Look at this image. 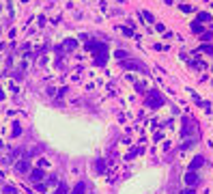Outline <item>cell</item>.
<instances>
[{"label": "cell", "mask_w": 213, "mask_h": 194, "mask_svg": "<svg viewBox=\"0 0 213 194\" xmlns=\"http://www.w3.org/2000/svg\"><path fill=\"white\" fill-rule=\"evenodd\" d=\"M147 104H149V106H161V104H164V97H161L157 91H151L149 97H147Z\"/></svg>", "instance_id": "cell-1"}, {"label": "cell", "mask_w": 213, "mask_h": 194, "mask_svg": "<svg viewBox=\"0 0 213 194\" xmlns=\"http://www.w3.org/2000/svg\"><path fill=\"white\" fill-rule=\"evenodd\" d=\"M185 183H187L189 188H194V185L198 183V175H196L194 171H187V175H185Z\"/></svg>", "instance_id": "cell-2"}, {"label": "cell", "mask_w": 213, "mask_h": 194, "mask_svg": "<svg viewBox=\"0 0 213 194\" xmlns=\"http://www.w3.org/2000/svg\"><path fill=\"white\" fill-rule=\"evenodd\" d=\"M15 171H17V173H30V162H28V160L17 162V164H15Z\"/></svg>", "instance_id": "cell-3"}, {"label": "cell", "mask_w": 213, "mask_h": 194, "mask_svg": "<svg viewBox=\"0 0 213 194\" xmlns=\"http://www.w3.org/2000/svg\"><path fill=\"white\" fill-rule=\"evenodd\" d=\"M32 183H39L41 179H43V171L41 168H35V171H30V177H28Z\"/></svg>", "instance_id": "cell-4"}, {"label": "cell", "mask_w": 213, "mask_h": 194, "mask_svg": "<svg viewBox=\"0 0 213 194\" xmlns=\"http://www.w3.org/2000/svg\"><path fill=\"white\" fill-rule=\"evenodd\" d=\"M123 67H125V69H136V71H138V69H142V65H140L138 61H127V58L123 61Z\"/></svg>", "instance_id": "cell-5"}, {"label": "cell", "mask_w": 213, "mask_h": 194, "mask_svg": "<svg viewBox=\"0 0 213 194\" xmlns=\"http://www.w3.org/2000/svg\"><path fill=\"white\" fill-rule=\"evenodd\" d=\"M84 192H86V183L84 181H78L73 185V190H71V194H84Z\"/></svg>", "instance_id": "cell-6"}, {"label": "cell", "mask_w": 213, "mask_h": 194, "mask_svg": "<svg viewBox=\"0 0 213 194\" xmlns=\"http://www.w3.org/2000/svg\"><path fill=\"white\" fill-rule=\"evenodd\" d=\"M202 166V158L198 155V158H194V162H192V166H189V171H196V168H200Z\"/></svg>", "instance_id": "cell-7"}, {"label": "cell", "mask_w": 213, "mask_h": 194, "mask_svg": "<svg viewBox=\"0 0 213 194\" xmlns=\"http://www.w3.org/2000/svg\"><path fill=\"white\" fill-rule=\"evenodd\" d=\"M198 22H211V15H209V13H205V11H202V13H198Z\"/></svg>", "instance_id": "cell-8"}, {"label": "cell", "mask_w": 213, "mask_h": 194, "mask_svg": "<svg viewBox=\"0 0 213 194\" xmlns=\"http://www.w3.org/2000/svg\"><path fill=\"white\" fill-rule=\"evenodd\" d=\"M54 194H67V183H58V188H56Z\"/></svg>", "instance_id": "cell-9"}, {"label": "cell", "mask_w": 213, "mask_h": 194, "mask_svg": "<svg viewBox=\"0 0 213 194\" xmlns=\"http://www.w3.org/2000/svg\"><path fill=\"white\" fill-rule=\"evenodd\" d=\"M95 166H97V173H103L106 171V162L103 160H97V164H95Z\"/></svg>", "instance_id": "cell-10"}, {"label": "cell", "mask_w": 213, "mask_h": 194, "mask_svg": "<svg viewBox=\"0 0 213 194\" xmlns=\"http://www.w3.org/2000/svg\"><path fill=\"white\" fill-rule=\"evenodd\" d=\"M76 45H78V43H76L73 39H67V41H65V47H67V50H73Z\"/></svg>", "instance_id": "cell-11"}, {"label": "cell", "mask_w": 213, "mask_h": 194, "mask_svg": "<svg viewBox=\"0 0 213 194\" xmlns=\"http://www.w3.org/2000/svg\"><path fill=\"white\" fill-rule=\"evenodd\" d=\"M187 132H192V121H187V119H185V127H183V134H187Z\"/></svg>", "instance_id": "cell-12"}, {"label": "cell", "mask_w": 213, "mask_h": 194, "mask_svg": "<svg viewBox=\"0 0 213 194\" xmlns=\"http://www.w3.org/2000/svg\"><path fill=\"white\" fill-rule=\"evenodd\" d=\"M116 56H118V61H125V58H127V52H125V50H118Z\"/></svg>", "instance_id": "cell-13"}, {"label": "cell", "mask_w": 213, "mask_h": 194, "mask_svg": "<svg viewBox=\"0 0 213 194\" xmlns=\"http://www.w3.org/2000/svg\"><path fill=\"white\" fill-rule=\"evenodd\" d=\"M5 192H7V194H19V192H17L13 185H7V188H5Z\"/></svg>", "instance_id": "cell-14"}, {"label": "cell", "mask_w": 213, "mask_h": 194, "mask_svg": "<svg viewBox=\"0 0 213 194\" xmlns=\"http://www.w3.org/2000/svg\"><path fill=\"white\" fill-rule=\"evenodd\" d=\"M202 52H207V54H213V45H207V43H205V45H202Z\"/></svg>", "instance_id": "cell-15"}, {"label": "cell", "mask_w": 213, "mask_h": 194, "mask_svg": "<svg viewBox=\"0 0 213 194\" xmlns=\"http://www.w3.org/2000/svg\"><path fill=\"white\" fill-rule=\"evenodd\" d=\"M192 30L194 33H202V26H200V24H192Z\"/></svg>", "instance_id": "cell-16"}, {"label": "cell", "mask_w": 213, "mask_h": 194, "mask_svg": "<svg viewBox=\"0 0 213 194\" xmlns=\"http://www.w3.org/2000/svg\"><path fill=\"white\" fill-rule=\"evenodd\" d=\"M211 37H213L211 33H202V41H205V43H207V41H211Z\"/></svg>", "instance_id": "cell-17"}, {"label": "cell", "mask_w": 213, "mask_h": 194, "mask_svg": "<svg viewBox=\"0 0 213 194\" xmlns=\"http://www.w3.org/2000/svg\"><path fill=\"white\" fill-rule=\"evenodd\" d=\"M56 183H58L56 177H50V179H47V185H56Z\"/></svg>", "instance_id": "cell-18"}, {"label": "cell", "mask_w": 213, "mask_h": 194, "mask_svg": "<svg viewBox=\"0 0 213 194\" xmlns=\"http://www.w3.org/2000/svg\"><path fill=\"white\" fill-rule=\"evenodd\" d=\"M19 134H22V127L15 125V127H13V136H19Z\"/></svg>", "instance_id": "cell-19"}, {"label": "cell", "mask_w": 213, "mask_h": 194, "mask_svg": "<svg viewBox=\"0 0 213 194\" xmlns=\"http://www.w3.org/2000/svg\"><path fill=\"white\" fill-rule=\"evenodd\" d=\"M181 194H196V192H194V188H185Z\"/></svg>", "instance_id": "cell-20"}, {"label": "cell", "mask_w": 213, "mask_h": 194, "mask_svg": "<svg viewBox=\"0 0 213 194\" xmlns=\"http://www.w3.org/2000/svg\"><path fill=\"white\" fill-rule=\"evenodd\" d=\"M142 15H144V17H147V19H149V22H155V17H153V15H151V13H147V11H144V13H142Z\"/></svg>", "instance_id": "cell-21"}, {"label": "cell", "mask_w": 213, "mask_h": 194, "mask_svg": "<svg viewBox=\"0 0 213 194\" xmlns=\"http://www.w3.org/2000/svg\"><path fill=\"white\" fill-rule=\"evenodd\" d=\"M45 188H47V183H37V190H39V192H43Z\"/></svg>", "instance_id": "cell-22"}]
</instances>
